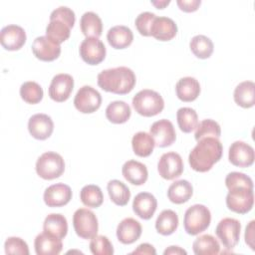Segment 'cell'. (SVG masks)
I'll use <instances>...</instances> for the list:
<instances>
[{
    "mask_svg": "<svg viewBox=\"0 0 255 255\" xmlns=\"http://www.w3.org/2000/svg\"><path fill=\"white\" fill-rule=\"evenodd\" d=\"M254 203L253 188L238 186L229 189L226 195V205L228 209L239 214L249 212Z\"/></svg>",
    "mask_w": 255,
    "mask_h": 255,
    "instance_id": "obj_7",
    "label": "cell"
},
{
    "mask_svg": "<svg viewBox=\"0 0 255 255\" xmlns=\"http://www.w3.org/2000/svg\"><path fill=\"white\" fill-rule=\"evenodd\" d=\"M135 82L133 71L125 66L103 70L98 75L99 87L106 92L118 95H126L131 92Z\"/></svg>",
    "mask_w": 255,
    "mask_h": 255,
    "instance_id": "obj_2",
    "label": "cell"
},
{
    "mask_svg": "<svg viewBox=\"0 0 255 255\" xmlns=\"http://www.w3.org/2000/svg\"><path fill=\"white\" fill-rule=\"evenodd\" d=\"M255 84L252 81H244L238 84L234 90V101L235 103L244 108L248 109L255 104Z\"/></svg>",
    "mask_w": 255,
    "mask_h": 255,
    "instance_id": "obj_27",
    "label": "cell"
},
{
    "mask_svg": "<svg viewBox=\"0 0 255 255\" xmlns=\"http://www.w3.org/2000/svg\"><path fill=\"white\" fill-rule=\"evenodd\" d=\"M189 47L193 55L199 59H207L213 53L214 45L210 38L204 35H196L192 37Z\"/></svg>",
    "mask_w": 255,
    "mask_h": 255,
    "instance_id": "obj_35",
    "label": "cell"
},
{
    "mask_svg": "<svg viewBox=\"0 0 255 255\" xmlns=\"http://www.w3.org/2000/svg\"><path fill=\"white\" fill-rule=\"evenodd\" d=\"M71 28L60 20H50L46 27V36L57 44H61L69 39Z\"/></svg>",
    "mask_w": 255,
    "mask_h": 255,
    "instance_id": "obj_37",
    "label": "cell"
},
{
    "mask_svg": "<svg viewBox=\"0 0 255 255\" xmlns=\"http://www.w3.org/2000/svg\"><path fill=\"white\" fill-rule=\"evenodd\" d=\"M241 231L240 222L231 217H225L219 221L216 226L215 233L221 243L227 249H233L239 242Z\"/></svg>",
    "mask_w": 255,
    "mask_h": 255,
    "instance_id": "obj_8",
    "label": "cell"
},
{
    "mask_svg": "<svg viewBox=\"0 0 255 255\" xmlns=\"http://www.w3.org/2000/svg\"><path fill=\"white\" fill-rule=\"evenodd\" d=\"M177 6L184 12H194L201 4L200 0H177Z\"/></svg>",
    "mask_w": 255,
    "mask_h": 255,
    "instance_id": "obj_46",
    "label": "cell"
},
{
    "mask_svg": "<svg viewBox=\"0 0 255 255\" xmlns=\"http://www.w3.org/2000/svg\"><path fill=\"white\" fill-rule=\"evenodd\" d=\"M28 130L34 138L44 140L52 134L54 123L51 117L46 114H35L29 119Z\"/></svg>",
    "mask_w": 255,
    "mask_h": 255,
    "instance_id": "obj_18",
    "label": "cell"
},
{
    "mask_svg": "<svg viewBox=\"0 0 255 255\" xmlns=\"http://www.w3.org/2000/svg\"><path fill=\"white\" fill-rule=\"evenodd\" d=\"M210 221V210L203 204H194L186 209L183 226L189 235H197L208 228Z\"/></svg>",
    "mask_w": 255,
    "mask_h": 255,
    "instance_id": "obj_4",
    "label": "cell"
},
{
    "mask_svg": "<svg viewBox=\"0 0 255 255\" xmlns=\"http://www.w3.org/2000/svg\"><path fill=\"white\" fill-rule=\"evenodd\" d=\"M107 189L111 200L115 204L119 206H125L128 204L130 198V191L129 188L124 182L118 179L110 180L108 182Z\"/></svg>",
    "mask_w": 255,
    "mask_h": 255,
    "instance_id": "obj_34",
    "label": "cell"
},
{
    "mask_svg": "<svg viewBox=\"0 0 255 255\" xmlns=\"http://www.w3.org/2000/svg\"><path fill=\"white\" fill-rule=\"evenodd\" d=\"M26 42L25 30L15 24L7 25L0 32V43L8 51H16L23 47Z\"/></svg>",
    "mask_w": 255,
    "mask_h": 255,
    "instance_id": "obj_15",
    "label": "cell"
},
{
    "mask_svg": "<svg viewBox=\"0 0 255 255\" xmlns=\"http://www.w3.org/2000/svg\"><path fill=\"white\" fill-rule=\"evenodd\" d=\"M149 133L154 139V143L158 147H166L171 145L176 138V133L172 123L166 119L154 122L149 128Z\"/></svg>",
    "mask_w": 255,
    "mask_h": 255,
    "instance_id": "obj_12",
    "label": "cell"
},
{
    "mask_svg": "<svg viewBox=\"0 0 255 255\" xmlns=\"http://www.w3.org/2000/svg\"><path fill=\"white\" fill-rule=\"evenodd\" d=\"M254 223H255L254 220L250 221L245 230V243L252 250H255V247H254Z\"/></svg>",
    "mask_w": 255,
    "mask_h": 255,
    "instance_id": "obj_47",
    "label": "cell"
},
{
    "mask_svg": "<svg viewBox=\"0 0 255 255\" xmlns=\"http://www.w3.org/2000/svg\"><path fill=\"white\" fill-rule=\"evenodd\" d=\"M170 3L169 0H164V1H151V4L154 5L156 8L158 9H162L164 8L166 5H168Z\"/></svg>",
    "mask_w": 255,
    "mask_h": 255,
    "instance_id": "obj_50",
    "label": "cell"
},
{
    "mask_svg": "<svg viewBox=\"0 0 255 255\" xmlns=\"http://www.w3.org/2000/svg\"><path fill=\"white\" fill-rule=\"evenodd\" d=\"M32 52L37 59L44 62H51L60 56L61 46L47 36H40L33 41Z\"/></svg>",
    "mask_w": 255,
    "mask_h": 255,
    "instance_id": "obj_16",
    "label": "cell"
},
{
    "mask_svg": "<svg viewBox=\"0 0 255 255\" xmlns=\"http://www.w3.org/2000/svg\"><path fill=\"white\" fill-rule=\"evenodd\" d=\"M157 170L159 175L167 180L179 177L183 171V161L181 156L175 151L163 153L158 159Z\"/></svg>",
    "mask_w": 255,
    "mask_h": 255,
    "instance_id": "obj_10",
    "label": "cell"
},
{
    "mask_svg": "<svg viewBox=\"0 0 255 255\" xmlns=\"http://www.w3.org/2000/svg\"><path fill=\"white\" fill-rule=\"evenodd\" d=\"M90 250L95 255H112L114 247L110 239L104 235H96L90 242Z\"/></svg>",
    "mask_w": 255,
    "mask_h": 255,
    "instance_id": "obj_41",
    "label": "cell"
},
{
    "mask_svg": "<svg viewBox=\"0 0 255 255\" xmlns=\"http://www.w3.org/2000/svg\"><path fill=\"white\" fill-rule=\"evenodd\" d=\"M225 185L229 189L238 187V186H245L248 188H253V181L251 177L246 175L245 173L232 171L228 173L225 177Z\"/></svg>",
    "mask_w": 255,
    "mask_h": 255,
    "instance_id": "obj_42",
    "label": "cell"
},
{
    "mask_svg": "<svg viewBox=\"0 0 255 255\" xmlns=\"http://www.w3.org/2000/svg\"><path fill=\"white\" fill-rule=\"evenodd\" d=\"M101 94L91 86H83L80 88L74 99L75 108L83 114L96 112L101 107Z\"/></svg>",
    "mask_w": 255,
    "mask_h": 255,
    "instance_id": "obj_9",
    "label": "cell"
},
{
    "mask_svg": "<svg viewBox=\"0 0 255 255\" xmlns=\"http://www.w3.org/2000/svg\"><path fill=\"white\" fill-rule=\"evenodd\" d=\"M124 177L133 185H141L147 180L148 171L146 166L134 159L128 160L124 163L122 168Z\"/></svg>",
    "mask_w": 255,
    "mask_h": 255,
    "instance_id": "obj_23",
    "label": "cell"
},
{
    "mask_svg": "<svg viewBox=\"0 0 255 255\" xmlns=\"http://www.w3.org/2000/svg\"><path fill=\"white\" fill-rule=\"evenodd\" d=\"M80 198L84 205L92 208L100 207L104 201L102 189L95 184L85 185L80 192Z\"/></svg>",
    "mask_w": 255,
    "mask_h": 255,
    "instance_id": "obj_38",
    "label": "cell"
},
{
    "mask_svg": "<svg viewBox=\"0 0 255 255\" xmlns=\"http://www.w3.org/2000/svg\"><path fill=\"white\" fill-rule=\"evenodd\" d=\"M192 249L196 255H216L220 252V245L212 235L203 234L194 240Z\"/></svg>",
    "mask_w": 255,
    "mask_h": 255,
    "instance_id": "obj_33",
    "label": "cell"
},
{
    "mask_svg": "<svg viewBox=\"0 0 255 255\" xmlns=\"http://www.w3.org/2000/svg\"><path fill=\"white\" fill-rule=\"evenodd\" d=\"M74 89V79L69 74H58L53 77L50 87L49 96L50 98L58 103L65 102L69 99Z\"/></svg>",
    "mask_w": 255,
    "mask_h": 255,
    "instance_id": "obj_13",
    "label": "cell"
},
{
    "mask_svg": "<svg viewBox=\"0 0 255 255\" xmlns=\"http://www.w3.org/2000/svg\"><path fill=\"white\" fill-rule=\"evenodd\" d=\"M130 254H148V255H155L156 251L154 247L148 243H142L137 246L135 250H133Z\"/></svg>",
    "mask_w": 255,
    "mask_h": 255,
    "instance_id": "obj_48",
    "label": "cell"
},
{
    "mask_svg": "<svg viewBox=\"0 0 255 255\" xmlns=\"http://www.w3.org/2000/svg\"><path fill=\"white\" fill-rule=\"evenodd\" d=\"M132 107L140 116L153 117L162 112L164 101L157 92L144 89L134 95L132 98Z\"/></svg>",
    "mask_w": 255,
    "mask_h": 255,
    "instance_id": "obj_3",
    "label": "cell"
},
{
    "mask_svg": "<svg viewBox=\"0 0 255 255\" xmlns=\"http://www.w3.org/2000/svg\"><path fill=\"white\" fill-rule=\"evenodd\" d=\"M83 34L87 37L99 38L103 32V22L98 14L92 11L85 12L80 20Z\"/></svg>",
    "mask_w": 255,
    "mask_h": 255,
    "instance_id": "obj_28",
    "label": "cell"
},
{
    "mask_svg": "<svg viewBox=\"0 0 255 255\" xmlns=\"http://www.w3.org/2000/svg\"><path fill=\"white\" fill-rule=\"evenodd\" d=\"M4 248H5L6 254H21V255L29 254V248L27 243L20 237L7 238L4 244Z\"/></svg>",
    "mask_w": 255,
    "mask_h": 255,
    "instance_id": "obj_44",
    "label": "cell"
},
{
    "mask_svg": "<svg viewBox=\"0 0 255 255\" xmlns=\"http://www.w3.org/2000/svg\"><path fill=\"white\" fill-rule=\"evenodd\" d=\"M156 15L154 13L145 11L138 14V16L135 18V27L140 35L142 36H150V28L153 23V20L155 19Z\"/></svg>",
    "mask_w": 255,
    "mask_h": 255,
    "instance_id": "obj_43",
    "label": "cell"
},
{
    "mask_svg": "<svg viewBox=\"0 0 255 255\" xmlns=\"http://www.w3.org/2000/svg\"><path fill=\"white\" fill-rule=\"evenodd\" d=\"M178 226V216L171 209L162 210L156 218L155 229L161 235L172 234Z\"/></svg>",
    "mask_w": 255,
    "mask_h": 255,
    "instance_id": "obj_32",
    "label": "cell"
},
{
    "mask_svg": "<svg viewBox=\"0 0 255 255\" xmlns=\"http://www.w3.org/2000/svg\"><path fill=\"white\" fill-rule=\"evenodd\" d=\"M43 229L44 231L63 239L68 232L67 219L60 213H51L45 218Z\"/></svg>",
    "mask_w": 255,
    "mask_h": 255,
    "instance_id": "obj_29",
    "label": "cell"
},
{
    "mask_svg": "<svg viewBox=\"0 0 255 255\" xmlns=\"http://www.w3.org/2000/svg\"><path fill=\"white\" fill-rule=\"evenodd\" d=\"M46 205L60 207L68 204L72 199L71 187L65 183H56L47 187L43 195Z\"/></svg>",
    "mask_w": 255,
    "mask_h": 255,
    "instance_id": "obj_17",
    "label": "cell"
},
{
    "mask_svg": "<svg viewBox=\"0 0 255 255\" xmlns=\"http://www.w3.org/2000/svg\"><path fill=\"white\" fill-rule=\"evenodd\" d=\"M157 207V200L149 192H139L132 201L133 212L141 219L148 220L152 217Z\"/></svg>",
    "mask_w": 255,
    "mask_h": 255,
    "instance_id": "obj_20",
    "label": "cell"
},
{
    "mask_svg": "<svg viewBox=\"0 0 255 255\" xmlns=\"http://www.w3.org/2000/svg\"><path fill=\"white\" fill-rule=\"evenodd\" d=\"M80 56L89 65H98L106 57V47L104 43L95 37H87L80 45Z\"/></svg>",
    "mask_w": 255,
    "mask_h": 255,
    "instance_id": "obj_11",
    "label": "cell"
},
{
    "mask_svg": "<svg viewBox=\"0 0 255 255\" xmlns=\"http://www.w3.org/2000/svg\"><path fill=\"white\" fill-rule=\"evenodd\" d=\"M177 33V25L168 17H155L150 28V36L159 41H169L175 37Z\"/></svg>",
    "mask_w": 255,
    "mask_h": 255,
    "instance_id": "obj_22",
    "label": "cell"
},
{
    "mask_svg": "<svg viewBox=\"0 0 255 255\" xmlns=\"http://www.w3.org/2000/svg\"><path fill=\"white\" fill-rule=\"evenodd\" d=\"M221 134V128L219 124L211 119H206L201 121L196 128H195V133L194 137L198 141L201 138L204 137H216L218 138Z\"/></svg>",
    "mask_w": 255,
    "mask_h": 255,
    "instance_id": "obj_40",
    "label": "cell"
},
{
    "mask_svg": "<svg viewBox=\"0 0 255 255\" xmlns=\"http://www.w3.org/2000/svg\"><path fill=\"white\" fill-rule=\"evenodd\" d=\"M254 149L253 147L242 141L236 140L231 143L228 151L229 161L238 167H248L254 162Z\"/></svg>",
    "mask_w": 255,
    "mask_h": 255,
    "instance_id": "obj_14",
    "label": "cell"
},
{
    "mask_svg": "<svg viewBox=\"0 0 255 255\" xmlns=\"http://www.w3.org/2000/svg\"><path fill=\"white\" fill-rule=\"evenodd\" d=\"M65 170V161L62 155L55 151H47L36 161V172L43 179L51 180L60 177Z\"/></svg>",
    "mask_w": 255,
    "mask_h": 255,
    "instance_id": "obj_5",
    "label": "cell"
},
{
    "mask_svg": "<svg viewBox=\"0 0 255 255\" xmlns=\"http://www.w3.org/2000/svg\"><path fill=\"white\" fill-rule=\"evenodd\" d=\"M131 115L130 107L124 101H115L108 105L106 117L113 124H124Z\"/></svg>",
    "mask_w": 255,
    "mask_h": 255,
    "instance_id": "obj_31",
    "label": "cell"
},
{
    "mask_svg": "<svg viewBox=\"0 0 255 255\" xmlns=\"http://www.w3.org/2000/svg\"><path fill=\"white\" fill-rule=\"evenodd\" d=\"M163 254H164V255H169V254H172V255H173V254H175V255L184 254V255H186L187 252H186L184 249L180 248L179 246H169L168 248H166V249L164 250Z\"/></svg>",
    "mask_w": 255,
    "mask_h": 255,
    "instance_id": "obj_49",
    "label": "cell"
},
{
    "mask_svg": "<svg viewBox=\"0 0 255 255\" xmlns=\"http://www.w3.org/2000/svg\"><path fill=\"white\" fill-rule=\"evenodd\" d=\"M140 223L131 217L123 219L117 227V237L123 244H131L139 239L141 235Z\"/></svg>",
    "mask_w": 255,
    "mask_h": 255,
    "instance_id": "obj_21",
    "label": "cell"
},
{
    "mask_svg": "<svg viewBox=\"0 0 255 255\" xmlns=\"http://www.w3.org/2000/svg\"><path fill=\"white\" fill-rule=\"evenodd\" d=\"M50 20L63 21L70 28H73L76 21V16L75 12L71 8L67 6H60L52 11V13L50 14Z\"/></svg>",
    "mask_w": 255,
    "mask_h": 255,
    "instance_id": "obj_45",
    "label": "cell"
},
{
    "mask_svg": "<svg viewBox=\"0 0 255 255\" xmlns=\"http://www.w3.org/2000/svg\"><path fill=\"white\" fill-rule=\"evenodd\" d=\"M176 120L180 130L186 133L194 130L198 125V116L196 112L188 107L178 109L176 112Z\"/></svg>",
    "mask_w": 255,
    "mask_h": 255,
    "instance_id": "obj_36",
    "label": "cell"
},
{
    "mask_svg": "<svg viewBox=\"0 0 255 255\" xmlns=\"http://www.w3.org/2000/svg\"><path fill=\"white\" fill-rule=\"evenodd\" d=\"M73 226L79 237L83 239H92L98 233V218L92 210L88 208H79L73 215Z\"/></svg>",
    "mask_w": 255,
    "mask_h": 255,
    "instance_id": "obj_6",
    "label": "cell"
},
{
    "mask_svg": "<svg viewBox=\"0 0 255 255\" xmlns=\"http://www.w3.org/2000/svg\"><path fill=\"white\" fill-rule=\"evenodd\" d=\"M131 146L133 152L140 157H146L151 154L155 146L154 139L145 131H138L131 138Z\"/></svg>",
    "mask_w": 255,
    "mask_h": 255,
    "instance_id": "obj_30",
    "label": "cell"
},
{
    "mask_svg": "<svg viewBox=\"0 0 255 255\" xmlns=\"http://www.w3.org/2000/svg\"><path fill=\"white\" fill-rule=\"evenodd\" d=\"M193 187L191 183L185 179L172 182L167 189L168 199L175 204H182L189 200L192 196Z\"/></svg>",
    "mask_w": 255,
    "mask_h": 255,
    "instance_id": "obj_26",
    "label": "cell"
},
{
    "mask_svg": "<svg viewBox=\"0 0 255 255\" xmlns=\"http://www.w3.org/2000/svg\"><path fill=\"white\" fill-rule=\"evenodd\" d=\"M177 98L182 102H192L200 94L199 82L192 77H184L178 80L175 86Z\"/></svg>",
    "mask_w": 255,
    "mask_h": 255,
    "instance_id": "obj_25",
    "label": "cell"
},
{
    "mask_svg": "<svg viewBox=\"0 0 255 255\" xmlns=\"http://www.w3.org/2000/svg\"><path fill=\"white\" fill-rule=\"evenodd\" d=\"M42 87L33 81L24 82L20 87V96L22 100L28 104H38L43 99Z\"/></svg>",
    "mask_w": 255,
    "mask_h": 255,
    "instance_id": "obj_39",
    "label": "cell"
},
{
    "mask_svg": "<svg viewBox=\"0 0 255 255\" xmlns=\"http://www.w3.org/2000/svg\"><path fill=\"white\" fill-rule=\"evenodd\" d=\"M107 40L114 49H125L131 44L133 34L128 26L117 25L108 31Z\"/></svg>",
    "mask_w": 255,
    "mask_h": 255,
    "instance_id": "obj_24",
    "label": "cell"
},
{
    "mask_svg": "<svg viewBox=\"0 0 255 255\" xmlns=\"http://www.w3.org/2000/svg\"><path fill=\"white\" fill-rule=\"evenodd\" d=\"M223 153V146L216 137H204L198 140L188 155L191 168L198 172H206L214 163L219 161Z\"/></svg>",
    "mask_w": 255,
    "mask_h": 255,
    "instance_id": "obj_1",
    "label": "cell"
},
{
    "mask_svg": "<svg viewBox=\"0 0 255 255\" xmlns=\"http://www.w3.org/2000/svg\"><path fill=\"white\" fill-rule=\"evenodd\" d=\"M35 252L37 255H57L62 251V239L43 231L38 234L34 241Z\"/></svg>",
    "mask_w": 255,
    "mask_h": 255,
    "instance_id": "obj_19",
    "label": "cell"
}]
</instances>
